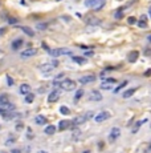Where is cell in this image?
<instances>
[{
	"instance_id": "cell-1",
	"label": "cell",
	"mask_w": 151,
	"mask_h": 153,
	"mask_svg": "<svg viewBox=\"0 0 151 153\" xmlns=\"http://www.w3.org/2000/svg\"><path fill=\"white\" fill-rule=\"evenodd\" d=\"M58 88L64 89V91H73L76 89V81L73 80H70V79H65V80H62L58 83Z\"/></svg>"
},
{
	"instance_id": "cell-2",
	"label": "cell",
	"mask_w": 151,
	"mask_h": 153,
	"mask_svg": "<svg viewBox=\"0 0 151 153\" xmlns=\"http://www.w3.org/2000/svg\"><path fill=\"white\" fill-rule=\"evenodd\" d=\"M49 55L53 57H58L62 55H72V51L66 49V48H54V49H48Z\"/></svg>"
},
{
	"instance_id": "cell-3",
	"label": "cell",
	"mask_w": 151,
	"mask_h": 153,
	"mask_svg": "<svg viewBox=\"0 0 151 153\" xmlns=\"http://www.w3.org/2000/svg\"><path fill=\"white\" fill-rule=\"evenodd\" d=\"M114 84H117L115 79H106L103 83H101V89L103 91H111V88L114 87Z\"/></svg>"
},
{
	"instance_id": "cell-4",
	"label": "cell",
	"mask_w": 151,
	"mask_h": 153,
	"mask_svg": "<svg viewBox=\"0 0 151 153\" xmlns=\"http://www.w3.org/2000/svg\"><path fill=\"white\" fill-rule=\"evenodd\" d=\"M110 119V112H107V111H102L101 113H98L97 116L94 117V120H95V122H103V121H106V120H109Z\"/></svg>"
},
{
	"instance_id": "cell-5",
	"label": "cell",
	"mask_w": 151,
	"mask_h": 153,
	"mask_svg": "<svg viewBox=\"0 0 151 153\" xmlns=\"http://www.w3.org/2000/svg\"><path fill=\"white\" fill-rule=\"evenodd\" d=\"M36 53H37V49L36 48H28V49H24L20 53V56H21V59H28V57L35 56Z\"/></svg>"
},
{
	"instance_id": "cell-6",
	"label": "cell",
	"mask_w": 151,
	"mask_h": 153,
	"mask_svg": "<svg viewBox=\"0 0 151 153\" xmlns=\"http://www.w3.org/2000/svg\"><path fill=\"white\" fill-rule=\"evenodd\" d=\"M58 98H60V92L57 89H54L48 95V103H56Z\"/></svg>"
},
{
	"instance_id": "cell-7",
	"label": "cell",
	"mask_w": 151,
	"mask_h": 153,
	"mask_svg": "<svg viewBox=\"0 0 151 153\" xmlns=\"http://www.w3.org/2000/svg\"><path fill=\"white\" fill-rule=\"evenodd\" d=\"M119 136H121V129H119V128H113V129L110 131L109 140H110V141H115Z\"/></svg>"
},
{
	"instance_id": "cell-8",
	"label": "cell",
	"mask_w": 151,
	"mask_h": 153,
	"mask_svg": "<svg viewBox=\"0 0 151 153\" xmlns=\"http://www.w3.org/2000/svg\"><path fill=\"white\" fill-rule=\"evenodd\" d=\"M102 100V95L98 91H92L89 95V101H101Z\"/></svg>"
},
{
	"instance_id": "cell-9",
	"label": "cell",
	"mask_w": 151,
	"mask_h": 153,
	"mask_svg": "<svg viewBox=\"0 0 151 153\" xmlns=\"http://www.w3.org/2000/svg\"><path fill=\"white\" fill-rule=\"evenodd\" d=\"M95 80V76L94 75H86V76H82V77H79V83L81 84H89V83H93Z\"/></svg>"
},
{
	"instance_id": "cell-10",
	"label": "cell",
	"mask_w": 151,
	"mask_h": 153,
	"mask_svg": "<svg viewBox=\"0 0 151 153\" xmlns=\"http://www.w3.org/2000/svg\"><path fill=\"white\" fill-rule=\"evenodd\" d=\"M84 122H86V116H85V114H81V116H77L73 121L70 122V124H73L74 127H77V125L84 124Z\"/></svg>"
},
{
	"instance_id": "cell-11",
	"label": "cell",
	"mask_w": 151,
	"mask_h": 153,
	"mask_svg": "<svg viewBox=\"0 0 151 153\" xmlns=\"http://www.w3.org/2000/svg\"><path fill=\"white\" fill-rule=\"evenodd\" d=\"M40 71L44 75H49L53 71V65L52 64H43V65H40Z\"/></svg>"
},
{
	"instance_id": "cell-12",
	"label": "cell",
	"mask_w": 151,
	"mask_h": 153,
	"mask_svg": "<svg viewBox=\"0 0 151 153\" xmlns=\"http://www.w3.org/2000/svg\"><path fill=\"white\" fill-rule=\"evenodd\" d=\"M20 93L24 95V96L31 93V85H28V84H21L20 85Z\"/></svg>"
},
{
	"instance_id": "cell-13",
	"label": "cell",
	"mask_w": 151,
	"mask_h": 153,
	"mask_svg": "<svg viewBox=\"0 0 151 153\" xmlns=\"http://www.w3.org/2000/svg\"><path fill=\"white\" fill-rule=\"evenodd\" d=\"M35 121H36L37 125H45L46 124V117L43 116V114H38V116H36Z\"/></svg>"
},
{
	"instance_id": "cell-14",
	"label": "cell",
	"mask_w": 151,
	"mask_h": 153,
	"mask_svg": "<svg viewBox=\"0 0 151 153\" xmlns=\"http://www.w3.org/2000/svg\"><path fill=\"white\" fill-rule=\"evenodd\" d=\"M23 39H16L13 43H12V49L13 51H17V49H20L21 48V45H23Z\"/></svg>"
},
{
	"instance_id": "cell-15",
	"label": "cell",
	"mask_w": 151,
	"mask_h": 153,
	"mask_svg": "<svg viewBox=\"0 0 151 153\" xmlns=\"http://www.w3.org/2000/svg\"><path fill=\"white\" fill-rule=\"evenodd\" d=\"M138 56H139V53H138L137 51H134V52H130V53H129V56H127V60H129L130 63H134V61H137Z\"/></svg>"
},
{
	"instance_id": "cell-16",
	"label": "cell",
	"mask_w": 151,
	"mask_h": 153,
	"mask_svg": "<svg viewBox=\"0 0 151 153\" xmlns=\"http://www.w3.org/2000/svg\"><path fill=\"white\" fill-rule=\"evenodd\" d=\"M69 127H70V122L68 120H62V121H60V124H58V129H60V131H65V129H68Z\"/></svg>"
},
{
	"instance_id": "cell-17",
	"label": "cell",
	"mask_w": 151,
	"mask_h": 153,
	"mask_svg": "<svg viewBox=\"0 0 151 153\" xmlns=\"http://www.w3.org/2000/svg\"><path fill=\"white\" fill-rule=\"evenodd\" d=\"M105 4H106V0H98V2L94 4L93 8H94L95 11H99L101 8H103V5H105Z\"/></svg>"
},
{
	"instance_id": "cell-18",
	"label": "cell",
	"mask_w": 151,
	"mask_h": 153,
	"mask_svg": "<svg viewBox=\"0 0 151 153\" xmlns=\"http://www.w3.org/2000/svg\"><path fill=\"white\" fill-rule=\"evenodd\" d=\"M135 91H137V88H131V89L125 91V93L122 95V96H123V98H129V97H131V96L135 93Z\"/></svg>"
},
{
	"instance_id": "cell-19",
	"label": "cell",
	"mask_w": 151,
	"mask_h": 153,
	"mask_svg": "<svg viewBox=\"0 0 151 153\" xmlns=\"http://www.w3.org/2000/svg\"><path fill=\"white\" fill-rule=\"evenodd\" d=\"M73 61H74V63H77V64H79V65L87 63V60L85 57H78V56H73Z\"/></svg>"
},
{
	"instance_id": "cell-20",
	"label": "cell",
	"mask_w": 151,
	"mask_h": 153,
	"mask_svg": "<svg viewBox=\"0 0 151 153\" xmlns=\"http://www.w3.org/2000/svg\"><path fill=\"white\" fill-rule=\"evenodd\" d=\"M9 103V97H8V95H0V106H3L5 104Z\"/></svg>"
},
{
	"instance_id": "cell-21",
	"label": "cell",
	"mask_w": 151,
	"mask_h": 153,
	"mask_svg": "<svg viewBox=\"0 0 151 153\" xmlns=\"http://www.w3.org/2000/svg\"><path fill=\"white\" fill-rule=\"evenodd\" d=\"M44 132H45V134H49V136H51V134H54V132H56V127H54V125H48V127L45 128Z\"/></svg>"
},
{
	"instance_id": "cell-22",
	"label": "cell",
	"mask_w": 151,
	"mask_h": 153,
	"mask_svg": "<svg viewBox=\"0 0 151 153\" xmlns=\"http://www.w3.org/2000/svg\"><path fill=\"white\" fill-rule=\"evenodd\" d=\"M21 31H23L24 33H27L28 36H31V37L35 36V32H33V31H32L31 28H28V27H21Z\"/></svg>"
},
{
	"instance_id": "cell-23",
	"label": "cell",
	"mask_w": 151,
	"mask_h": 153,
	"mask_svg": "<svg viewBox=\"0 0 151 153\" xmlns=\"http://www.w3.org/2000/svg\"><path fill=\"white\" fill-rule=\"evenodd\" d=\"M33 100H35V95L32 93V92H31V93H28V95H25V103L27 104H32V103H33Z\"/></svg>"
},
{
	"instance_id": "cell-24",
	"label": "cell",
	"mask_w": 151,
	"mask_h": 153,
	"mask_svg": "<svg viewBox=\"0 0 151 153\" xmlns=\"http://www.w3.org/2000/svg\"><path fill=\"white\" fill-rule=\"evenodd\" d=\"M139 28H147V23H146V16H140V21H138Z\"/></svg>"
},
{
	"instance_id": "cell-25",
	"label": "cell",
	"mask_w": 151,
	"mask_h": 153,
	"mask_svg": "<svg viewBox=\"0 0 151 153\" xmlns=\"http://www.w3.org/2000/svg\"><path fill=\"white\" fill-rule=\"evenodd\" d=\"M143 122H146V120H143V121H138L137 124L134 125V128L131 129V133H137V132H138V129L140 128V125L143 124Z\"/></svg>"
},
{
	"instance_id": "cell-26",
	"label": "cell",
	"mask_w": 151,
	"mask_h": 153,
	"mask_svg": "<svg viewBox=\"0 0 151 153\" xmlns=\"http://www.w3.org/2000/svg\"><path fill=\"white\" fill-rule=\"evenodd\" d=\"M127 83H129V81H126V80H125V81H122V84H119V85H118V87L114 89V93H118L119 91H122V89H123V88L127 85Z\"/></svg>"
},
{
	"instance_id": "cell-27",
	"label": "cell",
	"mask_w": 151,
	"mask_h": 153,
	"mask_svg": "<svg viewBox=\"0 0 151 153\" xmlns=\"http://www.w3.org/2000/svg\"><path fill=\"white\" fill-rule=\"evenodd\" d=\"M60 113H61V114H65V116H66V114H69V113H70V111H69V108H68V106L62 105L61 108H60Z\"/></svg>"
},
{
	"instance_id": "cell-28",
	"label": "cell",
	"mask_w": 151,
	"mask_h": 153,
	"mask_svg": "<svg viewBox=\"0 0 151 153\" xmlns=\"http://www.w3.org/2000/svg\"><path fill=\"white\" fill-rule=\"evenodd\" d=\"M82 96H84V91H82V89H78V91L76 92V95H74V100L77 101L78 98H81Z\"/></svg>"
},
{
	"instance_id": "cell-29",
	"label": "cell",
	"mask_w": 151,
	"mask_h": 153,
	"mask_svg": "<svg viewBox=\"0 0 151 153\" xmlns=\"http://www.w3.org/2000/svg\"><path fill=\"white\" fill-rule=\"evenodd\" d=\"M114 17L118 19V20H119V19H122V17H123V10H122V8H121V10H118V11L115 12V15H114Z\"/></svg>"
},
{
	"instance_id": "cell-30",
	"label": "cell",
	"mask_w": 151,
	"mask_h": 153,
	"mask_svg": "<svg viewBox=\"0 0 151 153\" xmlns=\"http://www.w3.org/2000/svg\"><path fill=\"white\" fill-rule=\"evenodd\" d=\"M97 2H98V0H85V5L90 8V7H94V4Z\"/></svg>"
},
{
	"instance_id": "cell-31",
	"label": "cell",
	"mask_w": 151,
	"mask_h": 153,
	"mask_svg": "<svg viewBox=\"0 0 151 153\" xmlns=\"http://www.w3.org/2000/svg\"><path fill=\"white\" fill-rule=\"evenodd\" d=\"M46 23H38V24L36 25V28L38 29V31H44V29H46Z\"/></svg>"
},
{
	"instance_id": "cell-32",
	"label": "cell",
	"mask_w": 151,
	"mask_h": 153,
	"mask_svg": "<svg viewBox=\"0 0 151 153\" xmlns=\"http://www.w3.org/2000/svg\"><path fill=\"white\" fill-rule=\"evenodd\" d=\"M79 137H81V131H74L73 132V136H72V139H73V140H78Z\"/></svg>"
},
{
	"instance_id": "cell-33",
	"label": "cell",
	"mask_w": 151,
	"mask_h": 153,
	"mask_svg": "<svg viewBox=\"0 0 151 153\" xmlns=\"http://www.w3.org/2000/svg\"><path fill=\"white\" fill-rule=\"evenodd\" d=\"M7 84H8L9 87H12V85H13V79L9 75H7Z\"/></svg>"
},
{
	"instance_id": "cell-34",
	"label": "cell",
	"mask_w": 151,
	"mask_h": 153,
	"mask_svg": "<svg viewBox=\"0 0 151 153\" xmlns=\"http://www.w3.org/2000/svg\"><path fill=\"white\" fill-rule=\"evenodd\" d=\"M15 141H16V137H13V136H12V137H9V139H8V140L5 141V145H11V144H13Z\"/></svg>"
},
{
	"instance_id": "cell-35",
	"label": "cell",
	"mask_w": 151,
	"mask_h": 153,
	"mask_svg": "<svg viewBox=\"0 0 151 153\" xmlns=\"http://www.w3.org/2000/svg\"><path fill=\"white\" fill-rule=\"evenodd\" d=\"M17 21H19V20L15 19V17H9V19H8V23H9V24H16Z\"/></svg>"
},
{
	"instance_id": "cell-36",
	"label": "cell",
	"mask_w": 151,
	"mask_h": 153,
	"mask_svg": "<svg viewBox=\"0 0 151 153\" xmlns=\"http://www.w3.org/2000/svg\"><path fill=\"white\" fill-rule=\"evenodd\" d=\"M85 116H86V120H90L92 117H94V114H93V112H87Z\"/></svg>"
},
{
	"instance_id": "cell-37",
	"label": "cell",
	"mask_w": 151,
	"mask_h": 153,
	"mask_svg": "<svg viewBox=\"0 0 151 153\" xmlns=\"http://www.w3.org/2000/svg\"><path fill=\"white\" fill-rule=\"evenodd\" d=\"M23 128H24V125L21 124V122H17V125H16V131H21Z\"/></svg>"
},
{
	"instance_id": "cell-38",
	"label": "cell",
	"mask_w": 151,
	"mask_h": 153,
	"mask_svg": "<svg viewBox=\"0 0 151 153\" xmlns=\"http://www.w3.org/2000/svg\"><path fill=\"white\" fill-rule=\"evenodd\" d=\"M135 23H137L135 17H129V24H135Z\"/></svg>"
},
{
	"instance_id": "cell-39",
	"label": "cell",
	"mask_w": 151,
	"mask_h": 153,
	"mask_svg": "<svg viewBox=\"0 0 151 153\" xmlns=\"http://www.w3.org/2000/svg\"><path fill=\"white\" fill-rule=\"evenodd\" d=\"M28 139H33V133H32L31 128H28Z\"/></svg>"
},
{
	"instance_id": "cell-40",
	"label": "cell",
	"mask_w": 151,
	"mask_h": 153,
	"mask_svg": "<svg viewBox=\"0 0 151 153\" xmlns=\"http://www.w3.org/2000/svg\"><path fill=\"white\" fill-rule=\"evenodd\" d=\"M5 31H7L5 28H0V36H2V35H4V33H5Z\"/></svg>"
},
{
	"instance_id": "cell-41",
	"label": "cell",
	"mask_w": 151,
	"mask_h": 153,
	"mask_svg": "<svg viewBox=\"0 0 151 153\" xmlns=\"http://www.w3.org/2000/svg\"><path fill=\"white\" fill-rule=\"evenodd\" d=\"M11 153H21V150H20V149H12Z\"/></svg>"
},
{
	"instance_id": "cell-42",
	"label": "cell",
	"mask_w": 151,
	"mask_h": 153,
	"mask_svg": "<svg viewBox=\"0 0 151 153\" xmlns=\"http://www.w3.org/2000/svg\"><path fill=\"white\" fill-rule=\"evenodd\" d=\"M86 56H93V52L92 51H87L86 52Z\"/></svg>"
},
{
	"instance_id": "cell-43",
	"label": "cell",
	"mask_w": 151,
	"mask_h": 153,
	"mask_svg": "<svg viewBox=\"0 0 151 153\" xmlns=\"http://www.w3.org/2000/svg\"><path fill=\"white\" fill-rule=\"evenodd\" d=\"M150 75H151V69H148V71L146 72V76H150Z\"/></svg>"
},
{
	"instance_id": "cell-44",
	"label": "cell",
	"mask_w": 151,
	"mask_h": 153,
	"mask_svg": "<svg viewBox=\"0 0 151 153\" xmlns=\"http://www.w3.org/2000/svg\"><path fill=\"white\" fill-rule=\"evenodd\" d=\"M37 153H48V152H45V150H38Z\"/></svg>"
},
{
	"instance_id": "cell-45",
	"label": "cell",
	"mask_w": 151,
	"mask_h": 153,
	"mask_svg": "<svg viewBox=\"0 0 151 153\" xmlns=\"http://www.w3.org/2000/svg\"><path fill=\"white\" fill-rule=\"evenodd\" d=\"M148 41H150V43H151V35H150V36H148Z\"/></svg>"
},
{
	"instance_id": "cell-46",
	"label": "cell",
	"mask_w": 151,
	"mask_h": 153,
	"mask_svg": "<svg viewBox=\"0 0 151 153\" xmlns=\"http://www.w3.org/2000/svg\"><path fill=\"white\" fill-rule=\"evenodd\" d=\"M82 153H90V150H85V152H82Z\"/></svg>"
},
{
	"instance_id": "cell-47",
	"label": "cell",
	"mask_w": 151,
	"mask_h": 153,
	"mask_svg": "<svg viewBox=\"0 0 151 153\" xmlns=\"http://www.w3.org/2000/svg\"><path fill=\"white\" fill-rule=\"evenodd\" d=\"M150 13H151V8H150Z\"/></svg>"
}]
</instances>
